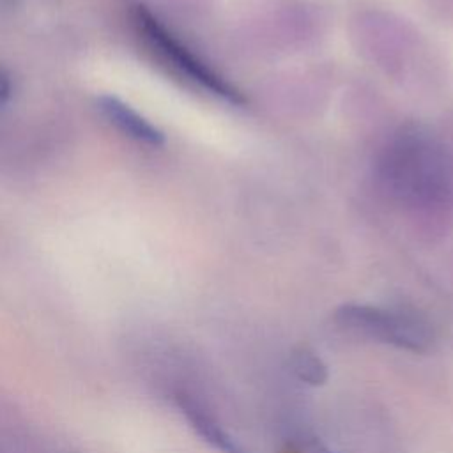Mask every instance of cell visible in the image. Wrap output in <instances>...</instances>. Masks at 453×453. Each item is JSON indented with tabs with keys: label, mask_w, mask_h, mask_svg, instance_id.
<instances>
[{
	"label": "cell",
	"mask_w": 453,
	"mask_h": 453,
	"mask_svg": "<svg viewBox=\"0 0 453 453\" xmlns=\"http://www.w3.org/2000/svg\"><path fill=\"white\" fill-rule=\"evenodd\" d=\"M382 177L400 198L434 203L453 193V165L434 140L405 133L388 145L380 161Z\"/></svg>",
	"instance_id": "1"
},
{
	"label": "cell",
	"mask_w": 453,
	"mask_h": 453,
	"mask_svg": "<svg viewBox=\"0 0 453 453\" xmlns=\"http://www.w3.org/2000/svg\"><path fill=\"white\" fill-rule=\"evenodd\" d=\"M11 90H12L11 78H9V74L0 67V103L5 101V99L11 96Z\"/></svg>",
	"instance_id": "8"
},
{
	"label": "cell",
	"mask_w": 453,
	"mask_h": 453,
	"mask_svg": "<svg viewBox=\"0 0 453 453\" xmlns=\"http://www.w3.org/2000/svg\"><path fill=\"white\" fill-rule=\"evenodd\" d=\"M133 19L147 44L177 74L228 106L241 108L246 104L244 94L209 62L196 55L186 42H182L152 11L145 5H136Z\"/></svg>",
	"instance_id": "2"
},
{
	"label": "cell",
	"mask_w": 453,
	"mask_h": 453,
	"mask_svg": "<svg viewBox=\"0 0 453 453\" xmlns=\"http://www.w3.org/2000/svg\"><path fill=\"white\" fill-rule=\"evenodd\" d=\"M301 453H334L331 451L324 442H320L317 437H310L303 441L301 444Z\"/></svg>",
	"instance_id": "7"
},
{
	"label": "cell",
	"mask_w": 453,
	"mask_h": 453,
	"mask_svg": "<svg viewBox=\"0 0 453 453\" xmlns=\"http://www.w3.org/2000/svg\"><path fill=\"white\" fill-rule=\"evenodd\" d=\"M97 108L110 124L119 127L129 138L147 145H161L165 142V134L154 124L115 96L97 97Z\"/></svg>",
	"instance_id": "4"
},
{
	"label": "cell",
	"mask_w": 453,
	"mask_h": 453,
	"mask_svg": "<svg viewBox=\"0 0 453 453\" xmlns=\"http://www.w3.org/2000/svg\"><path fill=\"white\" fill-rule=\"evenodd\" d=\"M177 403L186 419L189 421V425L195 428V432L214 449L221 453H250L191 395L180 393L177 396Z\"/></svg>",
	"instance_id": "5"
},
{
	"label": "cell",
	"mask_w": 453,
	"mask_h": 453,
	"mask_svg": "<svg viewBox=\"0 0 453 453\" xmlns=\"http://www.w3.org/2000/svg\"><path fill=\"white\" fill-rule=\"evenodd\" d=\"M336 322L412 352H423L432 343L426 322L409 311L382 310L370 304H343L336 310Z\"/></svg>",
	"instance_id": "3"
},
{
	"label": "cell",
	"mask_w": 453,
	"mask_h": 453,
	"mask_svg": "<svg viewBox=\"0 0 453 453\" xmlns=\"http://www.w3.org/2000/svg\"><path fill=\"white\" fill-rule=\"evenodd\" d=\"M290 366L294 375L310 386H322L327 380V366L308 347H297L292 350Z\"/></svg>",
	"instance_id": "6"
}]
</instances>
